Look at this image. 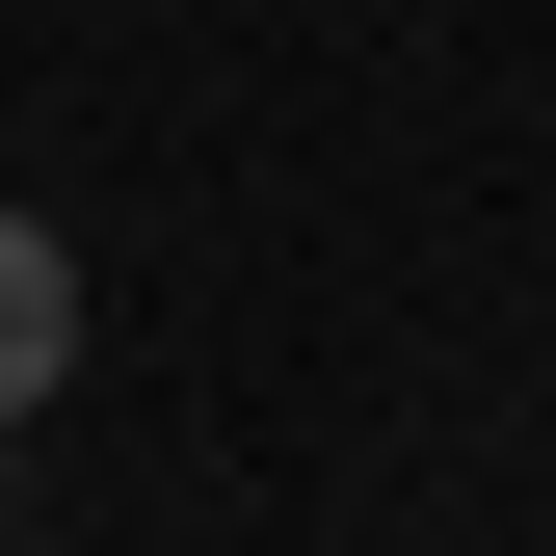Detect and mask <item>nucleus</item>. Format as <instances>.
<instances>
[{
	"mask_svg": "<svg viewBox=\"0 0 556 556\" xmlns=\"http://www.w3.org/2000/svg\"><path fill=\"white\" fill-rule=\"evenodd\" d=\"M80 371V239L53 213H0V451H27V397Z\"/></svg>",
	"mask_w": 556,
	"mask_h": 556,
	"instance_id": "nucleus-1",
	"label": "nucleus"
},
{
	"mask_svg": "<svg viewBox=\"0 0 556 556\" xmlns=\"http://www.w3.org/2000/svg\"><path fill=\"white\" fill-rule=\"evenodd\" d=\"M0 530H27V477H0Z\"/></svg>",
	"mask_w": 556,
	"mask_h": 556,
	"instance_id": "nucleus-2",
	"label": "nucleus"
}]
</instances>
